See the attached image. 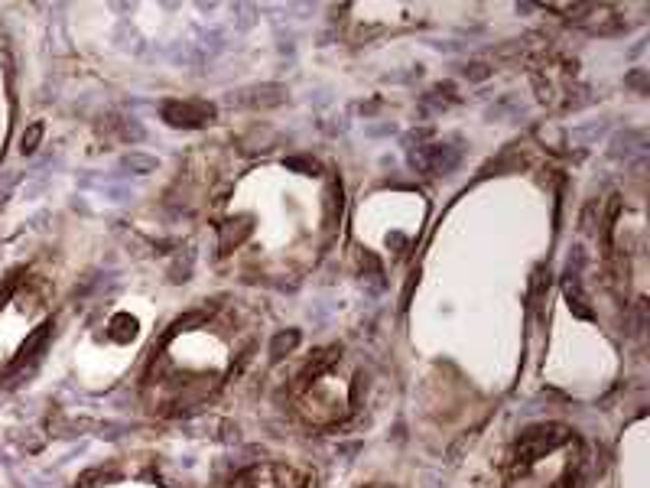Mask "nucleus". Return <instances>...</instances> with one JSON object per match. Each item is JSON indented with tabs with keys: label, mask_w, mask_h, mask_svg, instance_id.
Here are the masks:
<instances>
[{
	"label": "nucleus",
	"mask_w": 650,
	"mask_h": 488,
	"mask_svg": "<svg viewBox=\"0 0 650 488\" xmlns=\"http://www.w3.org/2000/svg\"><path fill=\"white\" fill-rule=\"evenodd\" d=\"M39 137H43V127L33 124V127H30V134H23V140H20V147H23V153H33V150H36Z\"/></svg>",
	"instance_id": "nucleus-3"
},
{
	"label": "nucleus",
	"mask_w": 650,
	"mask_h": 488,
	"mask_svg": "<svg viewBox=\"0 0 650 488\" xmlns=\"http://www.w3.org/2000/svg\"><path fill=\"white\" fill-rule=\"evenodd\" d=\"M124 163H127L130 170H137V173H150V170H156V160H150V156H140V153H130V156H127Z\"/></svg>",
	"instance_id": "nucleus-2"
},
{
	"label": "nucleus",
	"mask_w": 650,
	"mask_h": 488,
	"mask_svg": "<svg viewBox=\"0 0 650 488\" xmlns=\"http://www.w3.org/2000/svg\"><path fill=\"white\" fill-rule=\"evenodd\" d=\"M211 114H215L211 104H202V101H170L163 108V117L176 127H198V124H205Z\"/></svg>",
	"instance_id": "nucleus-1"
}]
</instances>
